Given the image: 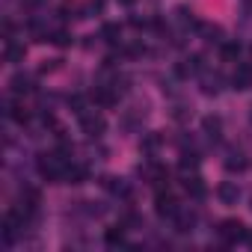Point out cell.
I'll return each instance as SVG.
<instances>
[{"label":"cell","mask_w":252,"mask_h":252,"mask_svg":"<svg viewBox=\"0 0 252 252\" xmlns=\"http://www.w3.org/2000/svg\"><path fill=\"white\" fill-rule=\"evenodd\" d=\"M225 169H228V172H243V169H246V158H243L240 152H231L228 160H225Z\"/></svg>","instance_id":"obj_15"},{"label":"cell","mask_w":252,"mask_h":252,"mask_svg":"<svg viewBox=\"0 0 252 252\" xmlns=\"http://www.w3.org/2000/svg\"><path fill=\"white\" fill-rule=\"evenodd\" d=\"M86 181H89V169L86 166H68L65 184H86Z\"/></svg>","instance_id":"obj_10"},{"label":"cell","mask_w":252,"mask_h":252,"mask_svg":"<svg viewBox=\"0 0 252 252\" xmlns=\"http://www.w3.org/2000/svg\"><path fill=\"white\" fill-rule=\"evenodd\" d=\"M60 18H83V15H80L77 3H68V0H65V3L60 6Z\"/></svg>","instance_id":"obj_19"},{"label":"cell","mask_w":252,"mask_h":252,"mask_svg":"<svg viewBox=\"0 0 252 252\" xmlns=\"http://www.w3.org/2000/svg\"><path fill=\"white\" fill-rule=\"evenodd\" d=\"M48 42H54L57 48H68L71 45V33L68 30H54V33H48Z\"/></svg>","instance_id":"obj_17"},{"label":"cell","mask_w":252,"mask_h":252,"mask_svg":"<svg viewBox=\"0 0 252 252\" xmlns=\"http://www.w3.org/2000/svg\"><path fill=\"white\" fill-rule=\"evenodd\" d=\"M202 131H205L211 140H217L220 131H222V119H220V116H205V119H202Z\"/></svg>","instance_id":"obj_9"},{"label":"cell","mask_w":252,"mask_h":252,"mask_svg":"<svg viewBox=\"0 0 252 252\" xmlns=\"http://www.w3.org/2000/svg\"><path fill=\"white\" fill-rule=\"evenodd\" d=\"M80 128H83V134L86 137H101L104 134V128H107V122H104V116H98V113H80Z\"/></svg>","instance_id":"obj_2"},{"label":"cell","mask_w":252,"mask_h":252,"mask_svg":"<svg viewBox=\"0 0 252 252\" xmlns=\"http://www.w3.org/2000/svg\"><path fill=\"white\" fill-rule=\"evenodd\" d=\"M89 12L92 15H101L104 12V0H89Z\"/></svg>","instance_id":"obj_22"},{"label":"cell","mask_w":252,"mask_h":252,"mask_svg":"<svg viewBox=\"0 0 252 252\" xmlns=\"http://www.w3.org/2000/svg\"><path fill=\"white\" fill-rule=\"evenodd\" d=\"M220 89H222V77H220V74H208V77L202 80V92H205V95H217Z\"/></svg>","instance_id":"obj_13"},{"label":"cell","mask_w":252,"mask_h":252,"mask_svg":"<svg viewBox=\"0 0 252 252\" xmlns=\"http://www.w3.org/2000/svg\"><path fill=\"white\" fill-rule=\"evenodd\" d=\"M217 234L222 237V243H225V246H231V243H237V240H243V237H246V228H243V222H240V220H222V222H220V228H217Z\"/></svg>","instance_id":"obj_1"},{"label":"cell","mask_w":252,"mask_h":252,"mask_svg":"<svg viewBox=\"0 0 252 252\" xmlns=\"http://www.w3.org/2000/svg\"><path fill=\"white\" fill-rule=\"evenodd\" d=\"M160 143H163V137H160V134H146L140 146H143V152H158V149H160Z\"/></svg>","instance_id":"obj_18"},{"label":"cell","mask_w":252,"mask_h":252,"mask_svg":"<svg viewBox=\"0 0 252 252\" xmlns=\"http://www.w3.org/2000/svg\"><path fill=\"white\" fill-rule=\"evenodd\" d=\"M196 166H199V155L196 152H184L181 155V169L187 172V169H196Z\"/></svg>","instance_id":"obj_20"},{"label":"cell","mask_w":252,"mask_h":252,"mask_svg":"<svg viewBox=\"0 0 252 252\" xmlns=\"http://www.w3.org/2000/svg\"><path fill=\"white\" fill-rule=\"evenodd\" d=\"M125 231H128V228H125L122 222H119L116 228H107V234H104L107 246H122V243H125Z\"/></svg>","instance_id":"obj_11"},{"label":"cell","mask_w":252,"mask_h":252,"mask_svg":"<svg viewBox=\"0 0 252 252\" xmlns=\"http://www.w3.org/2000/svg\"><path fill=\"white\" fill-rule=\"evenodd\" d=\"M217 196H220L222 205H234V202L240 199V187H237L234 181H222V184L217 187Z\"/></svg>","instance_id":"obj_6"},{"label":"cell","mask_w":252,"mask_h":252,"mask_svg":"<svg viewBox=\"0 0 252 252\" xmlns=\"http://www.w3.org/2000/svg\"><path fill=\"white\" fill-rule=\"evenodd\" d=\"M178 211H181V208H178L175 196H169V193L158 190V214H160L163 220H175V214H178Z\"/></svg>","instance_id":"obj_3"},{"label":"cell","mask_w":252,"mask_h":252,"mask_svg":"<svg viewBox=\"0 0 252 252\" xmlns=\"http://www.w3.org/2000/svg\"><path fill=\"white\" fill-rule=\"evenodd\" d=\"M172 222H175V231H181V234H184V231H193V225H196V214H193V211H190V214H187V211H178Z\"/></svg>","instance_id":"obj_8"},{"label":"cell","mask_w":252,"mask_h":252,"mask_svg":"<svg viewBox=\"0 0 252 252\" xmlns=\"http://www.w3.org/2000/svg\"><path fill=\"white\" fill-rule=\"evenodd\" d=\"M184 187H187V193H190L193 199H205V193H208L199 175H193V178H187V181H184Z\"/></svg>","instance_id":"obj_12"},{"label":"cell","mask_w":252,"mask_h":252,"mask_svg":"<svg viewBox=\"0 0 252 252\" xmlns=\"http://www.w3.org/2000/svg\"><path fill=\"white\" fill-rule=\"evenodd\" d=\"M116 92L119 89H110V86H95L92 89V101L98 104V107H113L119 98H116Z\"/></svg>","instance_id":"obj_5"},{"label":"cell","mask_w":252,"mask_h":252,"mask_svg":"<svg viewBox=\"0 0 252 252\" xmlns=\"http://www.w3.org/2000/svg\"><path fill=\"white\" fill-rule=\"evenodd\" d=\"M9 86H12V95H30L33 89H36V80L30 77V74H15L12 80H9Z\"/></svg>","instance_id":"obj_4"},{"label":"cell","mask_w":252,"mask_h":252,"mask_svg":"<svg viewBox=\"0 0 252 252\" xmlns=\"http://www.w3.org/2000/svg\"><path fill=\"white\" fill-rule=\"evenodd\" d=\"M231 86L234 89H252V65H240L237 71H234V77H231Z\"/></svg>","instance_id":"obj_7"},{"label":"cell","mask_w":252,"mask_h":252,"mask_svg":"<svg viewBox=\"0 0 252 252\" xmlns=\"http://www.w3.org/2000/svg\"><path fill=\"white\" fill-rule=\"evenodd\" d=\"M119 36H122V27H119V24H104V27H101V39H104V42L116 45Z\"/></svg>","instance_id":"obj_16"},{"label":"cell","mask_w":252,"mask_h":252,"mask_svg":"<svg viewBox=\"0 0 252 252\" xmlns=\"http://www.w3.org/2000/svg\"><path fill=\"white\" fill-rule=\"evenodd\" d=\"M249 243H252V234H249Z\"/></svg>","instance_id":"obj_24"},{"label":"cell","mask_w":252,"mask_h":252,"mask_svg":"<svg viewBox=\"0 0 252 252\" xmlns=\"http://www.w3.org/2000/svg\"><path fill=\"white\" fill-rule=\"evenodd\" d=\"M119 3H122V6H134V3H137V0H119Z\"/></svg>","instance_id":"obj_23"},{"label":"cell","mask_w":252,"mask_h":252,"mask_svg":"<svg viewBox=\"0 0 252 252\" xmlns=\"http://www.w3.org/2000/svg\"><path fill=\"white\" fill-rule=\"evenodd\" d=\"M222 57L237 60L240 57V42H222Z\"/></svg>","instance_id":"obj_21"},{"label":"cell","mask_w":252,"mask_h":252,"mask_svg":"<svg viewBox=\"0 0 252 252\" xmlns=\"http://www.w3.org/2000/svg\"><path fill=\"white\" fill-rule=\"evenodd\" d=\"M199 30H202V36H205V42L222 45V30H220V27H211V24H202V21H199Z\"/></svg>","instance_id":"obj_14"}]
</instances>
